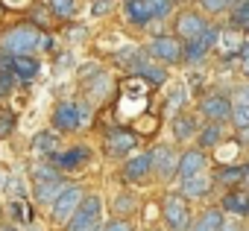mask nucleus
Segmentation results:
<instances>
[{"mask_svg": "<svg viewBox=\"0 0 249 231\" xmlns=\"http://www.w3.org/2000/svg\"><path fill=\"white\" fill-rule=\"evenodd\" d=\"M246 138H249V129H246Z\"/></svg>", "mask_w": 249, "mask_h": 231, "instance_id": "49530a36", "label": "nucleus"}, {"mask_svg": "<svg viewBox=\"0 0 249 231\" xmlns=\"http://www.w3.org/2000/svg\"><path fill=\"white\" fill-rule=\"evenodd\" d=\"M150 56H156V59H161V62H179V59L185 56V50H182V44H179L176 38L159 35V38L150 41Z\"/></svg>", "mask_w": 249, "mask_h": 231, "instance_id": "20e7f679", "label": "nucleus"}, {"mask_svg": "<svg viewBox=\"0 0 249 231\" xmlns=\"http://www.w3.org/2000/svg\"><path fill=\"white\" fill-rule=\"evenodd\" d=\"M223 228V214L217 211V208H211V211H205L199 219H196V225L191 228V231H220Z\"/></svg>", "mask_w": 249, "mask_h": 231, "instance_id": "6ab92c4d", "label": "nucleus"}, {"mask_svg": "<svg viewBox=\"0 0 249 231\" xmlns=\"http://www.w3.org/2000/svg\"><path fill=\"white\" fill-rule=\"evenodd\" d=\"M199 111L205 114L211 123H220V120L231 117V111H234V108L229 105V99H226V97H205V99L199 102Z\"/></svg>", "mask_w": 249, "mask_h": 231, "instance_id": "423d86ee", "label": "nucleus"}, {"mask_svg": "<svg viewBox=\"0 0 249 231\" xmlns=\"http://www.w3.org/2000/svg\"><path fill=\"white\" fill-rule=\"evenodd\" d=\"M217 38H220V30L208 27V30H205L196 41H188V47H185V59H188V62L202 59V56L208 53V47H211V44H217Z\"/></svg>", "mask_w": 249, "mask_h": 231, "instance_id": "1a4fd4ad", "label": "nucleus"}, {"mask_svg": "<svg viewBox=\"0 0 249 231\" xmlns=\"http://www.w3.org/2000/svg\"><path fill=\"white\" fill-rule=\"evenodd\" d=\"M108 85H111V82H108V76H106V73H97V79H94V82H88V97H91V99H103Z\"/></svg>", "mask_w": 249, "mask_h": 231, "instance_id": "5701e85b", "label": "nucleus"}, {"mask_svg": "<svg viewBox=\"0 0 249 231\" xmlns=\"http://www.w3.org/2000/svg\"><path fill=\"white\" fill-rule=\"evenodd\" d=\"M243 182H246V187H249V170H246V179H243Z\"/></svg>", "mask_w": 249, "mask_h": 231, "instance_id": "a18cd8bd", "label": "nucleus"}, {"mask_svg": "<svg viewBox=\"0 0 249 231\" xmlns=\"http://www.w3.org/2000/svg\"><path fill=\"white\" fill-rule=\"evenodd\" d=\"M150 9H153L156 18H167V12H170V0H150Z\"/></svg>", "mask_w": 249, "mask_h": 231, "instance_id": "473e14b6", "label": "nucleus"}, {"mask_svg": "<svg viewBox=\"0 0 249 231\" xmlns=\"http://www.w3.org/2000/svg\"><path fill=\"white\" fill-rule=\"evenodd\" d=\"M135 144H138V138H135L132 132H108V138H106V152H108V155H126Z\"/></svg>", "mask_w": 249, "mask_h": 231, "instance_id": "f8f14e48", "label": "nucleus"}, {"mask_svg": "<svg viewBox=\"0 0 249 231\" xmlns=\"http://www.w3.org/2000/svg\"><path fill=\"white\" fill-rule=\"evenodd\" d=\"M79 205H82V190L79 187H68L53 205V222H71L73 214L79 211Z\"/></svg>", "mask_w": 249, "mask_h": 231, "instance_id": "7ed1b4c3", "label": "nucleus"}, {"mask_svg": "<svg viewBox=\"0 0 249 231\" xmlns=\"http://www.w3.org/2000/svg\"><path fill=\"white\" fill-rule=\"evenodd\" d=\"M208 179L205 176H191V179H185V184H182V196H205L208 193Z\"/></svg>", "mask_w": 249, "mask_h": 231, "instance_id": "aec40b11", "label": "nucleus"}, {"mask_svg": "<svg viewBox=\"0 0 249 231\" xmlns=\"http://www.w3.org/2000/svg\"><path fill=\"white\" fill-rule=\"evenodd\" d=\"M126 15H129V21L138 24V27L156 21V15H153V9H150V0H126Z\"/></svg>", "mask_w": 249, "mask_h": 231, "instance_id": "4468645a", "label": "nucleus"}, {"mask_svg": "<svg viewBox=\"0 0 249 231\" xmlns=\"http://www.w3.org/2000/svg\"><path fill=\"white\" fill-rule=\"evenodd\" d=\"M194 132H196V123H194V117H188V114H179V117L173 120V135H176V141H188Z\"/></svg>", "mask_w": 249, "mask_h": 231, "instance_id": "412c9836", "label": "nucleus"}, {"mask_svg": "<svg viewBox=\"0 0 249 231\" xmlns=\"http://www.w3.org/2000/svg\"><path fill=\"white\" fill-rule=\"evenodd\" d=\"M0 231H18L15 225H0Z\"/></svg>", "mask_w": 249, "mask_h": 231, "instance_id": "37998d69", "label": "nucleus"}, {"mask_svg": "<svg viewBox=\"0 0 249 231\" xmlns=\"http://www.w3.org/2000/svg\"><path fill=\"white\" fill-rule=\"evenodd\" d=\"M47 3H50L53 15H59V18H73V12H76L73 0H47Z\"/></svg>", "mask_w": 249, "mask_h": 231, "instance_id": "393cba45", "label": "nucleus"}, {"mask_svg": "<svg viewBox=\"0 0 249 231\" xmlns=\"http://www.w3.org/2000/svg\"><path fill=\"white\" fill-rule=\"evenodd\" d=\"M153 170V155L144 152V155H135L126 161V167H123V173H126V179H144L147 173Z\"/></svg>", "mask_w": 249, "mask_h": 231, "instance_id": "dca6fc26", "label": "nucleus"}, {"mask_svg": "<svg viewBox=\"0 0 249 231\" xmlns=\"http://www.w3.org/2000/svg\"><path fill=\"white\" fill-rule=\"evenodd\" d=\"M88 158H91V149H88V147H73V149H68V152H62V155H53L50 164H53L56 170H76V167L85 164Z\"/></svg>", "mask_w": 249, "mask_h": 231, "instance_id": "9d476101", "label": "nucleus"}, {"mask_svg": "<svg viewBox=\"0 0 249 231\" xmlns=\"http://www.w3.org/2000/svg\"><path fill=\"white\" fill-rule=\"evenodd\" d=\"M202 6H205L208 12H223L229 3H226V0H202Z\"/></svg>", "mask_w": 249, "mask_h": 231, "instance_id": "f704fd0d", "label": "nucleus"}, {"mask_svg": "<svg viewBox=\"0 0 249 231\" xmlns=\"http://www.w3.org/2000/svg\"><path fill=\"white\" fill-rule=\"evenodd\" d=\"M9 70H12L18 79H33V76L38 73V62H36V59H30V56H12Z\"/></svg>", "mask_w": 249, "mask_h": 231, "instance_id": "f3484780", "label": "nucleus"}, {"mask_svg": "<svg viewBox=\"0 0 249 231\" xmlns=\"http://www.w3.org/2000/svg\"><path fill=\"white\" fill-rule=\"evenodd\" d=\"M226 3H234V6H240V3H243V0H226Z\"/></svg>", "mask_w": 249, "mask_h": 231, "instance_id": "c03bdc74", "label": "nucleus"}, {"mask_svg": "<svg viewBox=\"0 0 249 231\" xmlns=\"http://www.w3.org/2000/svg\"><path fill=\"white\" fill-rule=\"evenodd\" d=\"M44 38L36 27H15L9 33H3V38H0V47H3L6 56H30L33 50L44 47Z\"/></svg>", "mask_w": 249, "mask_h": 231, "instance_id": "f257e3e1", "label": "nucleus"}, {"mask_svg": "<svg viewBox=\"0 0 249 231\" xmlns=\"http://www.w3.org/2000/svg\"><path fill=\"white\" fill-rule=\"evenodd\" d=\"M231 120H234V126H237V129H243V132H246V129H249V108H246V105H237V108L231 111Z\"/></svg>", "mask_w": 249, "mask_h": 231, "instance_id": "c756f323", "label": "nucleus"}, {"mask_svg": "<svg viewBox=\"0 0 249 231\" xmlns=\"http://www.w3.org/2000/svg\"><path fill=\"white\" fill-rule=\"evenodd\" d=\"M65 190H68V187H65L62 179H44V182L36 184V199H38L41 205H56V199H59Z\"/></svg>", "mask_w": 249, "mask_h": 231, "instance_id": "9b49d317", "label": "nucleus"}, {"mask_svg": "<svg viewBox=\"0 0 249 231\" xmlns=\"http://www.w3.org/2000/svg\"><path fill=\"white\" fill-rule=\"evenodd\" d=\"M223 208H226L229 214H240V216H246V214H249V193H246V190L229 193V196L223 199Z\"/></svg>", "mask_w": 249, "mask_h": 231, "instance_id": "a211bd4d", "label": "nucleus"}, {"mask_svg": "<svg viewBox=\"0 0 249 231\" xmlns=\"http://www.w3.org/2000/svg\"><path fill=\"white\" fill-rule=\"evenodd\" d=\"M114 211H117V214L135 211V199H132V196H117V199H114Z\"/></svg>", "mask_w": 249, "mask_h": 231, "instance_id": "2f4dec72", "label": "nucleus"}, {"mask_svg": "<svg viewBox=\"0 0 249 231\" xmlns=\"http://www.w3.org/2000/svg\"><path fill=\"white\" fill-rule=\"evenodd\" d=\"M76 108H79V120H82V123H88V117H91V108H88L85 102H76Z\"/></svg>", "mask_w": 249, "mask_h": 231, "instance_id": "4c0bfd02", "label": "nucleus"}, {"mask_svg": "<svg viewBox=\"0 0 249 231\" xmlns=\"http://www.w3.org/2000/svg\"><path fill=\"white\" fill-rule=\"evenodd\" d=\"M106 231H132V225H129V222H123V219H114V222L106 225Z\"/></svg>", "mask_w": 249, "mask_h": 231, "instance_id": "c9c22d12", "label": "nucleus"}, {"mask_svg": "<svg viewBox=\"0 0 249 231\" xmlns=\"http://www.w3.org/2000/svg\"><path fill=\"white\" fill-rule=\"evenodd\" d=\"M12 216H15V219L24 216V205H21V202H12Z\"/></svg>", "mask_w": 249, "mask_h": 231, "instance_id": "ea45409f", "label": "nucleus"}, {"mask_svg": "<svg viewBox=\"0 0 249 231\" xmlns=\"http://www.w3.org/2000/svg\"><path fill=\"white\" fill-rule=\"evenodd\" d=\"M12 114L9 111H3V114H0V138H9V132H12Z\"/></svg>", "mask_w": 249, "mask_h": 231, "instance_id": "72a5a7b5", "label": "nucleus"}, {"mask_svg": "<svg viewBox=\"0 0 249 231\" xmlns=\"http://www.w3.org/2000/svg\"><path fill=\"white\" fill-rule=\"evenodd\" d=\"M231 21H234V27H249V0H243L240 6H234Z\"/></svg>", "mask_w": 249, "mask_h": 231, "instance_id": "c85d7f7f", "label": "nucleus"}, {"mask_svg": "<svg viewBox=\"0 0 249 231\" xmlns=\"http://www.w3.org/2000/svg\"><path fill=\"white\" fill-rule=\"evenodd\" d=\"M79 123H82V120H79L76 102H62V105H56V111H53V126H56L59 132H73Z\"/></svg>", "mask_w": 249, "mask_h": 231, "instance_id": "39448f33", "label": "nucleus"}, {"mask_svg": "<svg viewBox=\"0 0 249 231\" xmlns=\"http://www.w3.org/2000/svg\"><path fill=\"white\" fill-rule=\"evenodd\" d=\"M150 155H153V167H156L164 179L173 176V170H179V161H176V155H173L170 147H156Z\"/></svg>", "mask_w": 249, "mask_h": 231, "instance_id": "ddd939ff", "label": "nucleus"}, {"mask_svg": "<svg viewBox=\"0 0 249 231\" xmlns=\"http://www.w3.org/2000/svg\"><path fill=\"white\" fill-rule=\"evenodd\" d=\"M100 208H103L100 196H85V202L68 222V231H100Z\"/></svg>", "mask_w": 249, "mask_h": 231, "instance_id": "f03ea898", "label": "nucleus"}, {"mask_svg": "<svg viewBox=\"0 0 249 231\" xmlns=\"http://www.w3.org/2000/svg\"><path fill=\"white\" fill-rule=\"evenodd\" d=\"M205 30H208V27H205V21H202L196 12H185V15H179V21H176V33H179L182 38H188V41H196Z\"/></svg>", "mask_w": 249, "mask_h": 231, "instance_id": "6e6552de", "label": "nucleus"}, {"mask_svg": "<svg viewBox=\"0 0 249 231\" xmlns=\"http://www.w3.org/2000/svg\"><path fill=\"white\" fill-rule=\"evenodd\" d=\"M0 182H3V179H0Z\"/></svg>", "mask_w": 249, "mask_h": 231, "instance_id": "de8ad7c7", "label": "nucleus"}, {"mask_svg": "<svg viewBox=\"0 0 249 231\" xmlns=\"http://www.w3.org/2000/svg\"><path fill=\"white\" fill-rule=\"evenodd\" d=\"M240 59H243V73L249 76V44H243V50H240Z\"/></svg>", "mask_w": 249, "mask_h": 231, "instance_id": "58836bf2", "label": "nucleus"}, {"mask_svg": "<svg viewBox=\"0 0 249 231\" xmlns=\"http://www.w3.org/2000/svg\"><path fill=\"white\" fill-rule=\"evenodd\" d=\"M33 147H36V152H44V155H50V158H53L56 135H53V132H38V135H36V141H33Z\"/></svg>", "mask_w": 249, "mask_h": 231, "instance_id": "4be33fe9", "label": "nucleus"}, {"mask_svg": "<svg viewBox=\"0 0 249 231\" xmlns=\"http://www.w3.org/2000/svg\"><path fill=\"white\" fill-rule=\"evenodd\" d=\"M220 231H240V228H237V225H223Z\"/></svg>", "mask_w": 249, "mask_h": 231, "instance_id": "79ce46f5", "label": "nucleus"}, {"mask_svg": "<svg viewBox=\"0 0 249 231\" xmlns=\"http://www.w3.org/2000/svg\"><path fill=\"white\" fill-rule=\"evenodd\" d=\"M15 73L12 70H0V94H9L12 88H15Z\"/></svg>", "mask_w": 249, "mask_h": 231, "instance_id": "7c9ffc66", "label": "nucleus"}, {"mask_svg": "<svg viewBox=\"0 0 249 231\" xmlns=\"http://www.w3.org/2000/svg\"><path fill=\"white\" fill-rule=\"evenodd\" d=\"M240 50H243V41H237L234 33H223V56L226 59L229 56H240Z\"/></svg>", "mask_w": 249, "mask_h": 231, "instance_id": "a878e982", "label": "nucleus"}, {"mask_svg": "<svg viewBox=\"0 0 249 231\" xmlns=\"http://www.w3.org/2000/svg\"><path fill=\"white\" fill-rule=\"evenodd\" d=\"M220 138H223V129H220V123H211V126H205V129H202V135H199V144H202V147H217V144H220Z\"/></svg>", "mask_w": 249, "mask_h": 231, "instance_id": "b1692460", "label": "nucleus"}, {"mask_svg": "<svg viewBox=\"0 0 249 231\" xmlns=\"http://www.w3.org/2000/svg\"><path fill=\"white\" fill-rule=\"evenodd\" d=\"M164 219L176 231H185V225H188V208H185V199L182 196H167L164 199Z\"/></svg>", "mask_w": 249, "mask_h": 231, "instance_id": "0eeeda50", "label": "nucleus"}, {"mask_svg": "<svg viewBox=\"0 0 249 231\" xmlns=\"http://www.w3.org/2000/svg\"><path fill=\"white\" fill-rule=\"evenodd\" d=\"M217 182H223V184H231V182H240V179H246V170L243 167H229V170H217V176H214Z\"/></svg>", "mask_w": 249, "mask_h": 231, "instance_id": "bb28decb", "label": "nucleus"}, {"mask_svg": "<svg viewBox=\"0 0 249 231\" xmlns=\"http://www.w3.org/2000/svg\"><path fill=\"white\" fill-rule=\"evenodd\" d=\"M237 105H246V108H249V88H243V91H240V97H237Z\"/></svg>", "mask_w": 249, "mask_h": 231, "instance_id": "a19ab883", "label": "nucleus"}, {"mask_svg": "<svg viewBox=\"0 0 249 231\" xmlns=\"http://www.w3.org/2000/svg\"><path fill=\"white\" fill-rule=\"evenodd\" d=\"M205 167V155L199 152V149H188L185 155H182V161H179V173L185 176V179H191V176H199V170Z\"/></svg>", "mask_w": 249, "mask_h": 231, "instance_id": "2eb2a0df", "label": "nucleus"}, {"mask_svg": "<svg viewBox=\"0 0 249 231\" xmlns=\"http://www.w3.org/2000/svg\"><path fill=\"white\" fill-rule=\"evenodd\" d=\"M135 70H138V73H141V76H147V79H150V82H156V85H161V82H164V79H167V73H164V70H161V67H153V65H138V67H135Z\"/></svg>", "mask_w": 249, "mask_h": 231, "instance_id": "cd10ccee", "label": "nucleus"}, {"mask_svg": "<svg viewBox=\"0 0 249 231\" xmlns=\"http://www.w3.org/2000/svg\"><path fill=\"white\" fill-rule=\"evenodd\" d=\"M108 9H111L108 0H97V3H94V15H106Z\"/></svg>", "mask_w": 249, "mask_h": 231, "instance_id": "e433bc0d", "label": "nucleus"}]
</instances>
